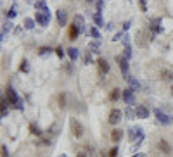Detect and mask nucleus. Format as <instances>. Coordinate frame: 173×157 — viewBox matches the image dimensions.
Wrapping results in <instances>:
<instances>
[{
  "label": "nucleus",
  "instance_id": "nucleus-1",
  "mask_svg": "<svg viewBox=\"0 0 173 157\" xmlns=\"http://www.w3.org/2000/svg\"><path fill=\"white\" fill-rule=\"evenodd\" d=\"M128 135H130V142L135 143V149H138V145L142 143V140H144V131L140 126H131L130 130H128Z\"/></svg>",
  "mask_w": 173,
  "mask_h": 157
},
{
  "label": "nucleus",
  "instance_id": "nucleus-2",
  "mask_svg": "<svg viewBox=\"0 0 173 157\" xmlns=\"http://www.w3.org/2000/svg\"><path fill=\"white\" fill-rule=\"evenodd\" d=\"M7 98H9V104H12L16 109L23 110V102L19 100V97H17V93L14 92L12 86H9V88H7Z\"/></svg>",
  "mask_w": 173,
  "mask_h": 157
},
{
  "label": "nucleus",
  "instance_id": "nucleus-3",
  "mask_svg": "<svg viewBox=\"0 0 173 157\" xmlns=\"http://www.w3.org/2000/svg\"><path fill=\"white\" fill-rule=\"evenodd\" d=\"M154 116H156V119H158V123L163 124V126H168V124H171V121H173V117L168 116L165 110H161V109L154 110Z\"/></svg>",
  "mask_w": 173,
  "mask_h": 157
},
{
  "label": "nucleus",
  "instance_id": "nucleus-4",
  "mask_svg": "<svg viewBox=\"0 0 173 157\" xmlns=\"http://www.w3.org/2000/svg\"><path fill=\"white\" fill-rule=\"evenodd\" d=\"M69 124H71V133H73V137H76V138L83 137V126H82V123H80V121L71 119V121H69Z\"/></svg>",
  "mask_w": 173,
  "mask_h": 157
},
{
  "label": "nucleus",
  "instance_id": "nucleus-5",
  "mask_svg": "<svg viewBox=\"0 0 173 157\" xmlns=\"http://www.w3.org/2000/svg\"><path fill=\"white\" fill-rule=\"evenodd\" d=\"M35 21H36L40 26H47L48 21H50V14L48 12H40V11H38V12L35 14Z\"/></svg>",
  "mask_w": 173,
  "mask_h": 157
},
{
  "label": "nucleus",
  "instance_id": "nucleus-6",
  "mask_svg": "<svg viewBox=\"0 0 173 157\" xmlns=\"http://www.w3.org/2000/svg\"><path fill=\"white\" fill-rule=\"evenodd\" d=\"M121 121V110L119 109H113L109 114V124H118Z\"/></svg>",
  "mask_w": 173,
  "mask_h": 157
},
{
  "label": "nucleus",
  "instance_id": "nucleus-7",
  "mask_svg": "<svg viewBox=\"0 0 173 157\" xmlns=\"http://www.w3.org/2000/svg\"><path fill=\"white\" fill-rule=\"evenodd\" d=\"M147 116H149V109H147V107L138 105L137 109H135V117H138V119H145Z\"/></svg>",
  "mask_w": 173,
  "mask_h": 157
},
{
  "label": "nucleus",
  "instance_id": "nucleus-8",
  "mask_svg": "<svg viewBox=\"0 0 173 157\" xmlns=\"http://www.w3.org/2000/svg\"><path fill=\"white\" fill-rule=\"evenodd\" d=\"M57 23H59V26H64V24L68 23V12H66L64 9H59V11H57Z\"/></svg>",
  "mask_w": 173,
  "mask_h": 157
},
{
  "label": "nucleus",
  "instance_id": "nucleus-9",
  "mask_svg": "<svg viewBox=\"0 0 173 157\" xmlns=\"http://www.w3.org/2000/svg\"><path fill=\"white\" fill-rule=\"evenodd\" d=\"M123 100H125L126 104H128V105H131V104L135 102V95H133V90H130V88L125 90V92H123Z\"/></svg>",
  "mask_w": 173,
  "mask_h": 157
},
{
  "label": "nucleus",
  "instance_id": "nucleus-10",
  "mask_svg": "<svg viewBox=\"0 0 173 157\" xmlns=\"http://www.w3.org/2000/svg\"><path fill=\"white\" fill-rule=\"evenodd\" d=\"M158 147H159V150L163 152V154H171V145L168 143L166 140H159Z\"/></svg>",
  "mask_w": 173,
  "mask_h": 157
},
{
  "label": "nucleus",
  "instance_id": "nucleus-11",
  "mask_svg": "<svg viewBox=\"0 0 173 157\" xmlns=\"http://www.w3.org/2000/svg\"><path fill=\"white\" fill-rule=\"evenodd\" d=\"M116 61L119 62L121 73H123V74H126V73H128V59H125V57H116Z\"/></svg>",
  "mask_w": 173,
  "mask_h": 157
},
{
  "label": "nucleus",
  "instance_id": "nucleus-12",
  "mask_svg": "<svg viewBox=\"0 0 173 157\" xmlns=\"http://www.w3.org/2000/svg\"><path fill=\"white\" fill-rule=\"evenodd\" d=\"M159 76H161V80H163V81H173V71L163 69V71L159 73Z\"/></svg>",
  "mask_w": 173,
  "mask_h": 157
},
{
  "label": "nucleus",
  "instance_id": "nucleus-13",
  "mask_svg": "<svg viewBox=\"0 0 173 157\" xmlns=\"http://www.w3.org/2000/svg\"><path fill=\"white\" fill-rule=\"evenodd\" d=\"M126 81H128V85H130V90H133V92L140 88V83H138L133 76H128V78H126Z\"/></svg>",
  "mask_w": 173,
  "mask_h": 157
},
{
  "label": "nucleus",
  "instance_id": "nucleus-14",
  "mask_svg": "<svg viewBox=\"0 0 173 157\" xmlns=\"http://www.w3.org/2000/svg\"><path fill=\"white\" fill-rule=\"evenodd\" d=\"M97 64H99L100 73H107V71H109V64H107V61H106V59H102V57H100V59L97 61Z\"/></svg>",
  "mask_w": 173,
  "mask_h": 157
},
{
  "label": "nucleus",
  "instance_id": "nucleus-15",
  "mask_svg": "<svg viewBox=\"0 0 173 157\" xmlns=\"http://www.w3.org/2000/svg\"><path fill=\"white\" fill-rule=\"evenodd\" d=\"M12 29V23L11 21H5L4 24H2V40H5V33H9Z\"/></svg>",
  "mask_w": 173,
  "mask_h": 157
},
{
  "label": "nucleus",
  "instance_id": "nucleus-16",
  "mask_svg": "<svg viewBox=\"0 0 173 157\" xmlns=\"http://www.w3.org/2000/svg\"><path fill=\"white\" fill-rule=\"evenodd\" d=\"M78 35H80L78 26H76V24H71V28H69V40H76Z\"/></svg>",
  "mask_w": 173,
  "mask_h": 157
},
{
  "label": "nucleus",
  "instance_id": "nucleus-17",
  "mask_svg": "<svg viewBox=\"0 0 173 157\" xmlns=\"http://www.w3.org/2000/svg\"><path fill=\"white\" fill-rule=\"evenodd\" d=\"M35 9H38L40 12H48L47 4H45L43 0H36V2H35Z\"/></svg>",
  "mask_w": 173,
  "mask_h": 157
},
{
  "label": "nucleus",
  "instance_id": "nucleus-18",
  "mask_svg": "<svg viewBox=\"0 0 173 157\" xmlns=\"http://www.w3.org/2000/svg\"><path fill=\"white\" fill-rule=\"evenodd\" d=\"M151 28H152V31H154V33H163V28H161V24H159L158 19H154L151 23Z\"/></svg>",
  "mask_w": 173,
  "mask_h": 157
},
{
  "label": "nucleus",
  "instance_id": "nucleus-19",
  "mask_svg": "<svg viewBox=\"0 0 173 157\" xmlns=\"http://www.w3.org/2000/svg\"><path fill=\"white\" fill-rule=\"evenodd\" d=\"M73 24H76L80 31H83V17L80 16V14H78V16H75V19H73Z\"/></svg>",
  "mask_w": 173,
  "mask_h": 157
},
{
  "label": "nucleus",
  "instance_id": "nucleus-20",
  "mask_svg": "<svg viewBox=\"0 0 173 157\" xmlns=\"http://www.w3.org/2000/svg\"><path fill=\"white\" fill-rule=\"evenodd\" d=\"M121 135H123V133L119 130H114L111 133V140H113V142H119V140H121Z\"/></svg>",
  "mask_w": 173,
  "mask_h": 157
},
{
  "label": "nucleus",
  "instance_id": "nucleus-21",
  "mask_svg": "<svg viewBox=\"0 0 173 157\" xmlns=\"http://www.w3.org/2000/svg\"><path fill=\"white\" fill-rule=\"evenodd\" d=\"M68 55H69V59H71V61H76V59H78V55H80V52H78L76 48H69Z\"/></svg>",
  "mask_w": 173,
  "mask_h": 157
},
{
  "label": "nucleus",
  "instance_id": "nucleus-22",
  "mask_svg": "<svg viewBox=\"0 0 173 157\" xmlns=\"http://www.w3.org/2000/svg\"><path fill=\"white\" fill-rule=\"evenodd\" d=\"M119 97H123V92H119V90H113V92H111V95H109V98H111V100H118Z\"/></svg>",
  "mask_w": 173,
  "mask_h": 157
},
{
  "label": "nucleus",
  "instance_id": "nucleus-23",
  "mask_svg": "<svg viewBox=\"0 0 173 157\" xmlns=\"http://www.w3.org/2000/svg\"><path fill=\"white\" fill-rule=\"evenodd\" d=\"M94 21H95L97 26H104V21H102V17H100V12H95V14H94Z\"/></svg>",
  "mask_w": 173,
  "mask_h": 157
},
{
  "label": "nucleus",
  "instance_id": "nucleus-24",
  "mask_svg": "<svg viewBox=\"0 0 173 157\" xmlns=\"http://www.w3.org/2000/svg\"><path fill=\"white\" fill-rule=\"evenodd\" d=\"M19 71H23V73H28V71H29V68H28V61H26V59H23V61H21Z\"/></svg>",
  "mask_w": 173,
  "mask_h": 157
},
{
  "label": "nucleus",
  "instance_id": "nucleus-25",
  "mask_svg": "<svg viewBox=\"0 0 173 157\" xmlns=\"http://www.w3.org/2000/svg\"><path fill=\"white\" fill-rule=\"evenodd\" d=\"M24 26H26L28 29H33V28H35V19H29V17L24 19Z\"/></svg>",
  "mask_w": 173,
  "mask_h": 157
},
{
  "label": "nucleus",
  "instance_id": "nucleus-26",
  "mask_svg": "<svg viewBox=\"0 0 173 157\" xmlns=\"http://www.w3.org/2000/svg\"><path fill=\"white\" fill-rule=\"evenodd\" d=\"M50 52H52V48L50 47H42L40 50H38V54L40 55H47V54H50Z\"/></svg>",
  "mask_w": 173,
  "mask_h": 157
},
{
  "label": "nucleus",
  "instance_id": "nucleus-27",
  "mask_svg": "<svg viewBox=\"0 0 173 157\" xmlns=\"http://www.w3.org/2000/svg\"><path fill=\"white\" fill-rule=\"evenodd\" d=\"M90 35H92L94 38H97V40L100 38V33H99V29H97V28H90Z\"/></svg>",
  "mask_w": 173,
  "mask_h": 157
},
{
  "label": "nucleus",
  "instance_id": "nucleus-28",
  "mask_svg": "<svg viewBox=\"0 0 173 157\" xmlns=\"http://www.w3.org/2000/svg\"><path fill=\"white\" fill-rule=\"evenodd\" d=\"M59 105H61V109H64V105H66V95L64 93L59 95Z\"/></svg>",
  "mask_w": 173,
  "mask_h": 157
},
{
  "label": "nucleus",
  "instance_id": "nucleus-29",
  "mask_svg": "<svg viewBox=\"0 0 173 157\" xmlns=\"http://www.w3.org/2000/svg\"><path fill=\"white\" fill-rule=\"evenodd\" d=\"M16 5H12L11 7V11H9V14H7V17H9V19H12V17H16Z\"/></svg>",
  "mask_w": 173,
  "mask_h": 157
},
{
  "label": "nucleus",
  "instance_id": "nucleus-30",
  "mask_svg": "<svg viewBox=\"0 0 173 157\" xmlns=\"http://www.w3.org/2000/svg\"><path fill=\"white\" fill-rule=\"evenodd\" d=\"M29 130H31V133H35L36 137H40V130H38V128H36L35 124H31V126H29Z\"/></svg>",
  "mask_w": 173,
  "mask_h": 157
},
{
  "label": "nucleus",
  "instance_id": "nucleus-31",
  "mask_svg": "<svg viewBox=\"0 0 173 157\" xmlns=\"http://www.w3.org/2000/svg\"><path fill=\"white\" fill-rule=\"evenodd\" d=\"M138 4H140V11H147V2H145V0H138Z\"/></svg>",
  "mask_w": 173,
  "mask_h": 157
},
{
  "label": "nucleus",
  "instance_id": "nucleus-32",
  "mask_svg": "<svg viewBox=\"0 0 173 157\" xmlns=\"http://www.w3.org/2000/svg\"><path fill=\"white\" fill-rule=\"evenodd\" d=\"M0 150H2V157H9V152H7L5 145H2V147H0Z\"/></svg>",
  "mask_w": 173,
  "mask_h": 157
},
{
  "label": "nucleus",
  "instance_id": "nucleus-33",
  "mask_svg": "<svg viewBox=\"0 0 173 157\" xmlns=\"http://www.w3.org/2000/svg\"><path fill=\"white\" fill-rule=\"evenodd\" d=\"M88 48H90V50H95V52H99V43H88Z\"/></svg>",
  "mask_w": 173,
  "mask_h": 157
},
{
  "label": "nucleus",
  "instance_id": "nucleus-34",
  "mask_svg": "<svg viewBox=\"0 0 173 157\" xmlns=\"http://www.w3.org/2000/svg\"><path fill=\"white\" fill-rule=\"evenodd\" d=\"M55 54H57V57H61V59H62V55H64V50H62V47H57V48H55Z\"/></svg>",
  "mask_w": 173,
  "mask_h": 157
},
{
  "label": "nucleus",
  "instance_id": "nucleus-35",
  "mask_svg": "<svg viewBox=\"0 0 173 157\" xmlns=\"http://www.w3.org/2000/svg\"><path fill=\"white\" fill-rule=\"evenodd\" d=\"M125 38V35L123 33H118V35H114V38H113V41H118V40H123Z\"/></svg>",
  "mask_w": 173,
  "mask_h": 157
},
{
  "label": "nucleus",
  "instance_id": "nucleus-36",
  "mask_svg": "<svg viewBox=\"0 0 173 157\" xmlns=\"http://www.w3.org/2000/svg\"><path fill=\"white\" fill-rule=\"evenodd\" d=\"M116 155H118V149L114 147V149H111L109 150V157H116Z\"/></svg>",
  "mask_w": 173,
  "mask_h": 157
},
{
  "label": "nucleus",
  "instance_id": "nucleus-37",
  "mask_svg": "<svg viewBox=\"0 0 173 157\" xmlns=\"http://www.w3.org/2000/svg\"><path fill=\"white\" fill-rule=\"evenodd\" d=\"M102 0H97V12H100V11H102Z\"/></svg>",
  "mask_w": 173,
  "mask_h": 157
},
{
  "label": "nucleus",
  "instance_id": "nucleus-38",
  "mask_svg": "<svg viewBox=\"0 0 173 157\" xmlns=\"http://www.w3.org/2000/svg\"><path fill=\"white\" fill-rule=\"evenodd\" d=\"M88 62H92V55L87 54V57H85V64H88Z\"/></svg>",
  "mask_w": 173,
  "mask_h": 157
},
{
  "label": "nucleus",
  "instance_id": "nucleus-39",
  "mask_svg": "<svg viewBox=\"0 0 173 157\" xmlns=\"http://www.w3.org/2000/svg\"><path fill=\"white\" fill-rule=\"evenodd\" d=\"M76 157H88V155H87L85 152H82V150H80V152H76Z\"/></svg>",
  "mask_w": 173,
  "mask_h": 157
},
{
  "label": "nucleus",
  "instance_id": "nucleus-40",
  "mask_svg": "<svg viewBox=\"0 0 173 157\" xmlns=\"http://www.w3.org/2000/svg\"><path fill=\"white\" fill-rule=\"evenodd\" d=\"M130 24H131L130 21H126V23H125V24H123V29H128V28H130Z\"/></svg>",
  "mask_w": 173,
  "mask_h": 157
},
{
  "label": "nucleus",
  "instance_id": "nucleus-41",
  "mask_svg": "<svg viewBox=\"0 0 173 157\" xmlns=\"http://www.w3.org/2000/svg\"><path fill=\"white\" fill-rule=\"evenodd\" d=\"M131 157H145V154H135V155H131Z\"/></svg>",
  "mask_w": 173,
  "mask_h": 157
},
{
  "label": "nucleus",
  "instance_id": "nucleus-42",
  "mask_svg": "<svg viewBox=\"0 0 173 157\" xmlns=\"http://www.w3.org/2000/svg\"><path fill=\"white\" fill-rule=\"evenodd\" d=\"M59 157H68V155H66V154H62V155H59Z\"/></svg>",
  "mask_w": 173,
  "mask_h": 157
},
{
  "label": "nucleus",
  "instance_id": "nucleus-43",
  "mask_svg": "<svg viewBox=\"0 0 173 157\" xmlns=\"http://www.w3.org/2000/svg\"><path fill=\"white\" fill-rule=\"evenodd\" d=\"M171 95H173V86H171Z\"/></svg>",
  "mask_w": 173,
  "mask_h": 157
}]
</instances>
